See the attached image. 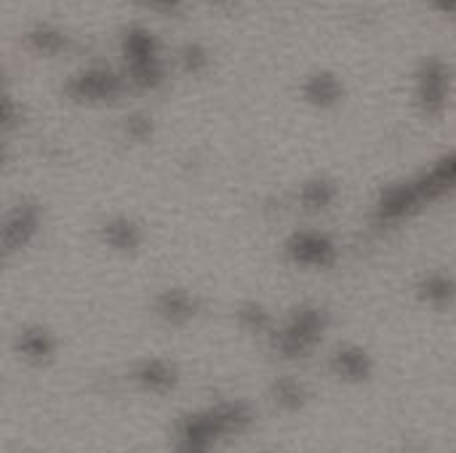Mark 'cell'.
<instances>
[{
  "mask_svg": "<svg viewBox=\"0 0 456 453\" xmlns=\"http://www.w3.org/2000/svg\"><path fill=\"white\" fill-rule=\"evenodd\" d=\"M120 56H123V75L128 85L152 91L166 80L163 48L152 29L142 24L126 27L120 35Z\"/></svg>",
  "mask_w": 456,
  "mask_h": 453,
  "instance_id": "6da1fadb",
  "label": "cell"
},
{
  "mask_svg": "<svg viewBox=\"0 0 456 453\" xmlns=\"http://www.w3.org/2000/svg\"><path fill=\"white\" fill-rule=\"evenodd\" d=\"M248 425H251V411L243 403H224L211 411L195 414L182 425L176 453H208L216 438L240 433Z\"/></svg>",
  "mask_w": 456,
  "mask_h": 453,
  "instance_id": "7a4b0ae2",
  "label": "cell"
},
{
  "mask_svg": "<svg viewBox=\"0 0 456 453\" xmlns=\"http://www.w3.org/2000/svg\"><path fill=\"white\" fill-rule=\"evenodd\" d=\"M126 85L128 80L123 72L104 64H91L67 77L64 93L80 104H112L123 96Z\"/></svg>",
  "mask_w": 456,
  "mask_h": 453,
  "instance_id": "3957f363",
  "label": "cell"
},
{
  "mask_svg": "<svg viewBox=\"0 0 456 453\" xmlns=\"http://www.w3.org/2000/svg\"><path fill=\"white\" fill-rule=\"evenodd\" d=\"M286 256L305 270H329L337 262V243L323 230H297L283 243Z\"/></svg>",
  "mask_w": 456,
  "mask_h": 453,
  "instance_id": "277c9868",
  "label": "cell"
},
{
  "mask_svg": "<svg viewBox=\"0 0 456 453\" xmlns=\"http://www.w3.org/2000/svg\"><path fill=\"white\" fill-rule=\"evenodd\" d=\"M323 328H326L323 312L315 307H302L291 315V320L281 331L278 347L286 358H302L321 342Z\"/></svg>",
  "mask_w": 456,
  "mask_h": 453,
  "instance_id": "5b68a950",
  "label": "cell"
},
{
  "mask_svg": "<svg viewBox=\"0 0 456 453\" xmlns=\"http://www.w3.org/2000/svg\"><path fill=\"white\" fill-rule=\"evenodd\" d=\"M40 208L35 203H16L3 222V248L5 254H19L35 243L40 235Z\"/></svg>",
  "mask_w": 456,
  "mask_h": 453,
  "instance_id": "8992f818",
  "label": "cell"
},
{
  "mask_svg": "<svg viewBox=\"0 0 456 453\" xmlns=\"http://www.w3.org/2000/svg\"><path fill=\"white\" fill-rule=\"evenodd\" d=\"M99 232H102L104 246H110L115 251H134L144 240L142 227L134 219H128V216H112V219H107L99 227Z\"/></svg>",
  "mask_w": 456,
  "mask_h": 453,
  "instance_id": "52a82bcc",
  "label": "cell"
},
{
  "mask_svg": "<svg viewBox=\"0 0 456 453\" xmlns=\"http://www.w3.org/2000/svg\"><path fill=\"white\" fill-rule=\"evenodd\" d=\"M302 93L313 107H321V109L337 107L342 101V80L334 72H313L305 80Z\"/></svg>",
  "mask_w": 456,
  "mask_h": 453,
  "instance_id": "ba28073f",
  "label": "cell"
},
{
  "mask_svg": "<svg viewBox=\"0 0 456 453\" xmlns=\"http://www.w3.org/2000/svg\"><path fill=\"white\" fill-rule=\"evenodd\" d=\"M158 315L174 326H182L195 315V299L182 288H168L158 296Z\"/></svg>",
  "mask_w": 456,
  "mask_h": 453,
  "instance_id": "9c48e42d",
  "label": "cell"
},
{
  "mask_svg": "<svg viewBox=\"0 0 456 453\" xmlns=\"http://www.w3.org/2000/svg\"><path fill=\"white\" fill-rule=\"evenodd\" d=\"M27 45L35 51V53H45V56H56L67 48V35L53 27V24H35L29 32H27Z\"/></svg>",
  "mask_w": 456,
  "mask_h": 453,
  "instance_id": "30bf717a",
  "label": "cell"
},
{
  "mask_svg": "<svg viewBox=\"0 0 456 453\" xmlns=\"http://www.w3.org/2000/svg\"><path fill=\"white\" fill-rule=\"evenodd\" d=\"M446 96V69L441 64L425 67L419 77V99L428 109H438Z\"/></svg>",
  "mask_w": 456,
  "mask_h": 453,
  "instance_id": "8fae6325",
  "label": "cell"
},
{
  "mask_svg": "<svg viewBox=\"0 0 456 453\" xmlns=\"http://www.w3.org/2000/svg\"><path fill=\"white\" fill-rule=\"evenodd\" d=\"M334 371L337 376L342 379H350V382H361L369 376V358L363 350L358 347H345L334 355Z\"/></svg>",
  "mask_w": 456,
  "mask_h": 453,
  "instance_id": "7c38bea8",
  "label": "cell"
},
{
  "mask_svg": "<svg viewBox=\"0 0 456 453\" xmlns=\"http://www.w3.org/2000/svg\"><path fill=\"white\" fill-rule=\"evenodd\" d=\"M299 200H302V208L307 211H326L337 200V184L329 179H313L302 187Z\"/></svg>",
  "mask_w": 456,
  "mask_h": 453,
  "instance_id": "4fadbf2b",
  "label": "cell"
},
{
  "mask_svg": "<svg viewBox=\"0 0 456 453\" xmlns=\"http://www.w3.org/2000/svg\"><path fill=\"white\" fill-rule=\"evenodd\" d=\"M136 379H139L147 390H152V392H166V390H171L174 382H176L174 368H171L168 363H163V360H147V363H142V368L136 371Z\"/></svg>",
  "mask_w": 456,
  "mask_h": 453,
  "instance_id": "5bb4252c",
  "label": "cell"
},
{
  "mask_svg": "<svg viewBox=\"0 0 456 453\" xmlns=\"http://www.w3.org/2000/svg\"><path fill=\"white\" fill-rule=\"evenodd\" d=\"M19 352L27 360L40 363V360H45L53 352V342H51V336L43 328H27V331L19 334Z\"/></svg>",
  "mask_w": 456,
  "mask_h": 453,
  "instance_id": "9a60e30c",
  "label": "cell"
},
{
  "mask_svg": "<svg viewBox=\"0 0 456 453\" xmlns=\"http://www.w3.org/2000/svg\"><path fill=\"white\" fill-rule=\"evenodd\" d=\"M179 61H182L184 72L200 75V72L208 67V51H206L200 43H187V45L179 51Z\"/></svg>",
  "mask_w": 456,
  "mask_h": 453,
  "instance_id": "2e32d148",
  "label": "cell"
},
{
  "mask_svg": "<svg viewBox=\"0 0 456 453\" xmlns=\"http://www.w3.org/2000/svg\"><path fill=\"white\" fill-rule=\"evenodd\" d=\"M275 400H278L281 406H286V409H299V406L305 403V390H302V384L294 382V379H281V382L275 384Z\"/></svg>",
  "mask_w": 456,
  "mask_h": 453,
  "instance_id": "e0dca14e",
  "label": "cell"
},
{
  "mask_svg": "<svg viewBox=\"0 0 456 453\" xmlns=\"http://www.w3.org/2000/svg\"><path fill=\"white\" fill-rule=\"evenodd\" d=\"M240 320L251 328V331H265L267 326H270V315L262 310V307H256V304H246L243 310H240Z\"/></svg>",
  "mask_w": 456,
  "mask_h": 453,
  "instance_id": "ac0fdd59",
  "label": "cell"
},
{
  "mask_svg": "<svg viewBox=\"0 0 456 453\" xmlns=\"http://www.w3.org/2000/svg\"><path fill=\"white\" fill-rule=\"evenodd\" d=\"M136 3L160 16H179L184 11V0H136Z\"/></svg>",
  "mask_w": 456,
  "mask_h": 453,
  "instance_id": "d6986e66",
  "label": "cell"
},
{
  "mask_svg": "<svg viewBox=\"0 0 456 453\" xmlns=\"http://www.w3.org/2000/svg\"><path fill=\"white\" fill-rule=\"evenodd\" d=\"M126 131L134 136V139H147L150 136V131H152V123H150V117L147 115H131V117H126Z\"/></svg>",
  "mask_w": 456,
  "mask_h": 453,
  "instance_id": "ffe728a7",
  "label": "cell"
},
{
  "mask_svg": "<svg viewBox=\"0 0 456 453\" xmlns=\"http://www.w3.org/2000/svg\"><path fill=\"white\" fill-rule=\"evenodd\" d=\"M436 5H441L444 11H456V0H436Z\"/></svg>",
  "mask_w": 456,
  "mask_h": 453,
  "instance_id": "44dd1931",
  "label": "cell"
},
{
  "mask_svg": "<svg viewBox=\"0 0 456 453\" xmlns=\"http://www.w3.org/2000/svg\"><path fill=\"white\" fill-rule=\"evenodd\" d=\"M216 3H230V0H216Z\"/></svg>",
  "mask_w": 456,
  "mask_h": 453,
  "instance_id": "7402d4cb",
  "label": "cell"
}]
</instances>
